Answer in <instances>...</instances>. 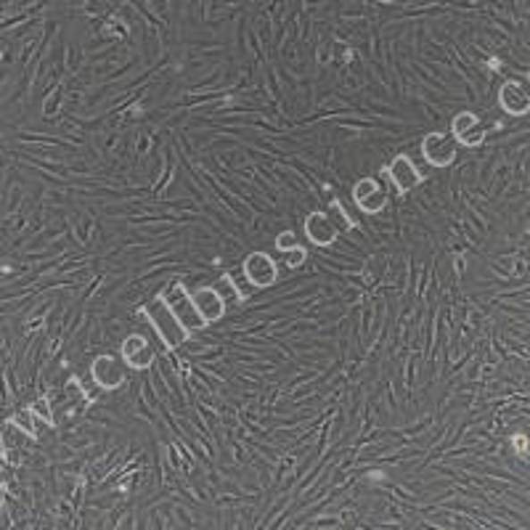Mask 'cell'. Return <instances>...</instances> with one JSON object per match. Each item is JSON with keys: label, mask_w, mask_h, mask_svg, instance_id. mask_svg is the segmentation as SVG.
I'll return each mask as SVG.
<instances>
[{"label": "cell", "mask_w": 530, "mask_h": 530, "mask_svg": "<svg viewBox=\"0 0 530 530\" xmlns=\"http://www.w3.org/2000/svg\"><path fill=\"white\" fill-rule=\"evenodd\" d=\"M147 315L152 318V324L156 326V334L159 340H164L170 348H181L189 337V332L181 326V321L175 318V313L170 310V305L164 303L162 298L154 300L149 307H147Z\"/></svg>", "instance_id": "cell-2"}, {"label": "cell", "mask_w": 530, "mask_h": 530, "mask_svg": "<svg viewBox=\"0 0 530 530\" xmlns=\"http://www.w3.org/2000/svg\"><path fill=\"white\" fill-rule=\"evenodd\" d=\"M90 377H93L98 390L112 392V390H117L125 382V366H122V361L117 356L101 353L90 364Z\"/></svg>", "instance_id": "cell-5"}, {"label": "cell", "mask_w": 530, "mask_h": 530, "mask_svg": "<svg viewBox=\"0 0 530 530\" xmlns=\"http://www.w3.org/2000/svg\"><path fill=\"white\" fill-rule=\"evenodd\" d=\"M295 244H298V236H295L292 231H284V233H279V236H276V249H282V252L292 249Z\"/></svg>", "instance_id": "cell-17"}, {"label": "cell", "mask_w": 530, "mask_h": 530, "mask_svg": "<svg viewBox=\"0 0 530 530\" xmlns=\"http://www.w3.org/2000/svg\"><path fill=\"white\" fill-rule=\"evenodd\" d=\"M162 300L170 305V310L175 313V318L181 321V326H183L189 334H194V332H199V329L207 326V324L202 321V315L197 313L194 300H191V292H189L186 287L170 284V287L162 292Z\"/></svg>", "instance_id": "cell-1"}, {"label": "cell", "mask_w": 530, "mask_h": 530, "mask_svg": "<svg viewBox=\"0 0 530 530\" xmlns=\"http://www.w3.org/2000/svg\"><path fill=\"white\" fill-rule=\"evenodd\" d=\"M191 300H194V307H197V313L202 315L205 324H218L226 315V298L215 287H197L191 292Z\"/></svg>", "instance_id": "cell-9"}, {"label": "cell", "mask_w": 530, "mask_h": 530, "mask_svg": "<svg viewBox=\"0 0 530 530\" xmlns=\"http://www.w3.org/2000/svg\"><path fill=\"white\" fill-rule=\"evenodd\" d=\"M499 106L509 117H526L530 112V96L526 85H520L517 80H504L499 88Z\"/></svg>", "instance_id": "cell-11"}, {"label": "cell", "mask_w": 530, "mask_h": 530, "mask_svg": "<svg viewBox=\"0 0 530 530\" xmlns=\"http://www.w3.org/2000/svg\"><path fill=\"white\" fill-rule=\"evenodd\" d=\"M475 125H480V117H477L475 112H469V109L456 112L454 117H451V133H454V139L464 136V133H467V130H472Z\"/></svg>", "instance_id": "cell-12"}, {"label": "cell", "mask_w": 530, "mask_h": 530, "mask_svg": "<svg viewBox=\"0 0 530 530\" xmlns=\"http://www.w3.org/2000/svg\"><path fill=\"white\" fill-rule=\"evenodd\" d=\"M387 175H390L392 186H395L400 194H411V191L422 183V172L416 170L414 159L406 156V154L395 156V159L387 164Z\"/></svg>", "instance_id": "cell-10"}, {"label": "cell", "mask_w": 530, "mask_h": 530, "mask_svg": "<svg viewBox=\"0 0 530 530\" xmlns=\"http://www.w3.org/2000/svg\"><path fill=\"white\" fill-rule=\"evenodd\" d=\"M241 273H244V279L249 282L252 290H268V287H273L276 279H279V265L273 263L271 255L255 249V252H249V255L244 257Z\"/></svg>", "instance_id": "cell-3"}, {"label": "cell", "mask_w": 530, "mask_h": 530, "mask_svg": "<svg viewBox=\"0 0 530 530\" xmlns=\"http://www.w3.org/2000/svg\"><path fill=\"white\" fill-rule=\"evenodd\" d=\"M303 231H305V236H307V241H310V244H315L318 249L334 247V244H337V239H340V231L334 228L332 218H329L324 210H313V213H307V218H305V223H303Z\"/></svg>", "instance_id": "cell-8"}, {"label": "cell", "mask_w": 530, "mask_h": 530, "mask_svg": "<svg viewBox=\"0 0 530 530\" xmlns=\"http://www.w3.org/2000/svg\"><path fill=\"white\" fill-rule=\"evenodd\" d=\"M11 425L16 430H21L27 438H32L35 435V411H16L13 419H11Z\"/></svg>", "instance_id": "cell-14"}, {"label": "cell", "mask_w": 530, "mask_h": 530, "mask_svg": "<svg viewBox=\"0 0 530 530\" xmlns=\"http://www.w3.org/2000/svg\"><path fill=\"white\" fill-rule=\"evenodd\" d=\"M353 202L366 215H377V213H382L387 207L390 194H387V189L379 183L377 178H358L353 183Z\"/></svg>", "instance_id": "cell-4"}, {"label": "cell", "mask_w": 530, "mask_h": 530, "mask_svg": "<svg viewBox=\"0 0 530 530\" xmlns=\"http://www.w3.org/2000/svg\"><path fill=\"white\" fill-rule=\"evenodd\" d=\"M485 139H488L485 128H483V125H475L472 130H467L464 136H458L456 144H458V147H467V149H477L480 144H485Z\"/></svg>", "instance_id": "cell-13"}, {"label": "cell", "mask_w": 530, "mask_h": 530, "mask_svg": "<svg viewBox=\"0 0 530 530\" xmlns=\"http://www.w3.org/2000/svg\"><path fill=\"white\" fill-rule=\"evenodd\" d=\"M456 154H458V144L456 139L446 136V133H427L422 139V156L433 164V167H449L454 164Z\"/></svg>", "instance_id": "cell-6"}, {"label": "cell", "mask_w": 530, "mask_h": 530, "mask_svg": "<svg viewBox=\"0 0 530 530\" xmlns=\"http://www.w3.org/2000/svg\"><path fill=\"white\" fill-rule=\"evenodd\" d=\"M282 255H284V263H287L292 271L303 268L305 263H307V249H305L303 244H295L292 249H287V252H282Z\"/></svg>", "instance_id": "cell-15"}, {"label": "cell", "mask_w": 530, "mask_h": 530, "mask_svg": "<svg viewBox=\"0 0 530 530\" xmlns=\"http://www.w3.org/2000/svg\"><path fill=\"white\" fill-rule=\"evenodd\" d=\"M120 356L133 372H147L156 361V353H154V348L147 342L144 334H128L120 345Z\"/></svg>", "instance_id": "cell-7"}, {"label": "cell", "mask_w": 530, "mask_h": 530, "mask_svg": "<svg viewBox=\"0 0 530 530\" xmlns=\"http://www.w3.org/2000/svg\"><path fill=\"white\" fill-rule=\"evenodd\" d=\"M326 215L332 218V223H334V228H337L340 233H350V228H353V221H350V218L345 215V210H342L340 205H332Z\"/></svg>", "instance_id": "cell-16"}]
</instances>
